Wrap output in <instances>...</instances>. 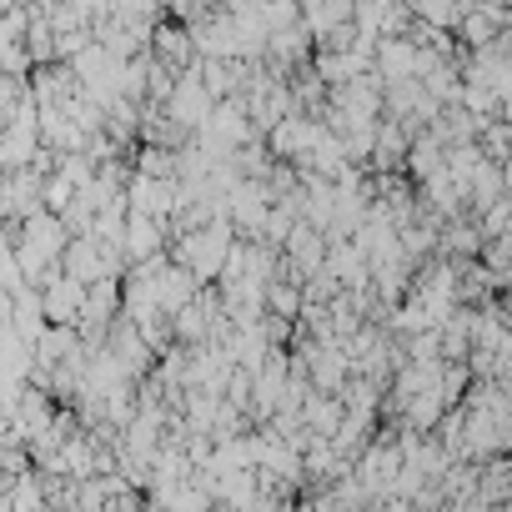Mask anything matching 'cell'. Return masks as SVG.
Masks as SVG:
<instances>
[{
  "label": "cell",
  "mask_w": 512,
  "mask_h": 512,
  "mask_svg": "<svg viewBox=\"0 0 512 512\" xmlns=\"http://www.w3.org/2000/svg\"><path fill=\"white\" fill-rule=\"evenodd\" d=\"M161 241H166V221L131 211V231H126V256L131 262H151V256H161Z\"/></svg>",
  "instance_id": "7a4b0ae2"
},
{
  "label": "cell",
  "mask_w": 512,
  "mask_h": 512,
  "mask_svg": "<svg viewBox=\"0 0 512 512\" xmlns=\"http://www.w3.org/2000/svg\"><path fill=\"white\" fill-rule=\"evenodd\" d=\"M86 282L81 277H71V272H56L46 287H41V297H46V317L51 322H76L81 327V317H86Z\"/></svg>",
  "instance_id": "6da1fadb"
}]
</instances>
